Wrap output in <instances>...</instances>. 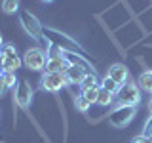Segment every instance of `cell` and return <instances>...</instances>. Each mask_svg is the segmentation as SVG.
I'll return each mask as SVG.
<instances>
[{
    "label": "cell",
    "instance_id": "6da1fadb",
    "mask_svg": "<svg viewBox=\"0 0 152 143\" xmlns=\"http://www.w3.org/2000/svg\"><path fill=\"white\" fill-rule=\"evenodd\" d=\"M44 38H46L48 44L61 48L63 52H70V54H78V55H84V57H86V50H84V48L80 46L72 36L65 35V32L57 31V29L44 27Z\"/></svg>",
    "mask_w": 152,
    "mask_h": 143
},
{
    "label": "cell",
    "instance_id": "7a4b0ae2",
    "mask_svg": "<svg viewBox=\"0 0 152 143\" xmlns=\"http://www.w3.org/2000/svg\"><path fill=\"white\" fill-rule=\"evenodd\" d=\"M19 23H21V27L25 29L27 35L31 38H34L36 42L46 40L44 38V27L40 25L38 17L34 15V13H31L28 10H19Z\"/></svg>",
    "mask_w": 152,
    "mask_h": 143
},
{
    "label": "cell",
    "instance_id": "3957f363",
    "mask_svg": "<svg viewBox=\"0 0 152 143\" xmlns=\"http://www.w3.org/2000/svg\"><path fill=\"white\" fill-rule=\"evenodd\" d=\"M116 103L118 105H126V107H137L141 103V88L137 86V82H131L127 80L126 84L120 86L116 94Z\"/></svg>",
    "mask_w": 152,
    "mask_h": 143
},
{
    "label": "cell",
    "instance_id": "277c9868",
    "mask_svg": "<svg viewBox=\"0 0 152 143\" xmlns=\"http://www.w3.org/2000/svg\"><path fill=\"white\" fill-rule=\"evenodd\" d=\"M23 59L17 55L13 44H4L0 50V73H17Z\"/></svg>",
    "mask_w": 152,
    "mask_h": 143
},
{
    "label": "cell",
    "instance_id": "5b68a950",
    "mask_svg": "<svg viewBox=\"0 0 152 143\" xmlns=\"http://www.w3.org/2000/svg\"><path fill=\"white\" fill-rule=\"evenodd\" d=\"M48 63V52L42 48H28L23 55V65L31 71H42Z\"/></svg>",
    "mask_w": 152,
    "mask_h": 143
},
{
    "label": "cell",
    "instance_id": "8992f818",
    "mask_svg": "<svg viewBox=\"0 0 152 143\" xmlns=\"http://www.w3.org/2000/svg\"><path fill=\"white\" fill-rule=\"evenodd\" d=\"M137 107H126V105H118L114 111L108 114V122L114 128H126L133 118H135Z\"/></svg>",
    "mask_w": 152,
    "mask_h": 143
},
{
    "label": "cell",
    "instance_id": "52a82bcc",
    "mask_svg": "<svg viewBox=\"0 0 152 143\" xmlns=\"http://www.w3.org/2000/svg\"><path fill=\"white\" fill-rule=\"evenodd\" d=\"M32 95H34V90L32 86L27 82V80H19L15 86V94H13V99L23 111H28L32 105Z\"/></svg>",
    "mask_w": 152,
    "mask_h": 143
},
{
    "label": "cell",
    "instance_id": "ba28073f",
    "mask_svg": "<svg viewBox=\"0 0 152 143\" xmlns=\"http://www.w3.org/2000/svg\"><path fill=\"white\" fill-rule=\"evenodd\" d=\"M69 84L63 73H44L40 78V90L44 92H59Z\"/></svg>",
    "mask_w": 152,
    "mask_h": 143
},
{
    "label": "cell",
    "instance_id": "9c48e42d",
    "mask_svg": "<svg viewBox=\"0 0 152 143\" xmlns=\"http://www.w3.org/2000/svg\"><path fill=\"white\" fill-rule=\"evenodd\" d=\"M107 76H110L118 86H122V84H126L127 80H129V69H127L124 63H114L112 67H108Z\"/></svg>",
    "mask_w": 152,
    "mask_h": 143
},
{
    "label": "cell",
    "instance_id": "30bf717a",
    "mask_svg": "<svg viewBox=\"0 0 152 143\" xmlns=\"http://www.w3.org/2000/svg\"><path fill=\"white\" fill-rule=\"evenodd\" d=\"M86 74H88V71L84 69V67H78V65H69V69H66V80H69V84H82Z\"/></svg>",
    "mask_w": 152,
    "mask_h": 143
},
{
    "label": "cell",
    "instance_id": "8fae6325",
    "mask_svg": "<svg viewBox=\"0 0 152 143\" xmlns=\"http://www.w3.org/2000/svg\"><path fill=\"white\" fill-rule=\"evenodd\" d=\"M69 63H66L65 57H57V59H48V63L44 67V73H66Z\"/></svg>",
    "mask_w": 152,
    "mask_h": 143
},
{
    "label": "cell",
    "instance_id": "7c38bea8",
    "mask_svg": "<svg viewBox=\"0 0 152 143\" xmlns=\"http://www.w3.org/2000/svg\"><path fill=\"white\" fill-rule=\"evenodd\" d=\"M137 86L142 90V92L152 94V71H142L137 78Z\"/></svg>",
    "mask_w": 152,
    "mask_h": 143
},
{
    "label": "cell",
    "instance_id": "4fadbf2b",
    "mask_svg": "<svg viewBox=\"0 0 152 143\" xmlns=\"http://www.w3.org/2000/svg\"><path fill=\"white\" fill-rule=\"evenodd\" d=\"M99 86H101V78L97 76V73H88L84 82L80 84V88L86 90V88H99Z\"/></svg>",
    "mask_w": 152,
    "mask_h": 143
},
{
    "label": "cell",
    "instance_id": "5bb4252c",
    "mask_svg": "<svg viewBox=\"0 0 152 143\" xmlns=\"http://www.w3.org/2000/svg\"><path fill=\"white\" fill-rule=\"evenodd\" d=\"M114 97L116 95L110 94L108 90H104V88H99V95H97V105H101V107H108L112 101H114Z\"/></svg>",
    "mask_w": 152,
    "mask_h": 143
},
{
    "label": "cell",
    "instance_id": "9a60e30c",
    "mask_svg": "<svg viewBox=\"0 0 152 143\" xmlns=\"http://www.w3.org/2000/svg\"><path fill=\"white\" fill-rule=\"evenodd\" d=\"M19 0H2V12L8 13V15H13V13H19Z\"/></svg>",
    "mask_w": 152,
    "mask_h": 143
},
{
    "label": "cell",
    "instance_id": "2e32d148",
    "mask_svg": "<svg viewBox=\"0 0 152 143\" xmlns=\"http://www.w3.org/2000/svg\"><path fill=\"white\" fill-rule=\"evenodd\" d=\"M101 88H104V90H108L110 94H114L116 95L118 94V90H120V86H118L114 80L110 78V76H104V78H101Z\"/></svg>",
    "mask_w": 152,
    "mask_h": 143
},
{
    "label": "cell",
    "instance_id": "e0dca14e",
    "mask_svg": "<svg viewBox=\"0 0 152 143\" xmlns=\"http://www.w3.org/2000/svg\"><path fill=\"white\" fill-rule=\"evenodd\" d=\"M74 107L78 109L80 113H86V111H89V107H91V103H89L88 99H86L84 95L80 94V95H76V97H74Z\"/></svg>",
    "mask_w": 152,
    "mask_h": 143
},
{
    "label": "cell",
    "instance_id": "ac0fdd59",
    "mask_svg": "<svg viewBox=\"0 0 152 143\" xmlns=\"http://www.w3.org/2000/svg\"><path fill=\"white\" fill-rule=\"evenodd\" d=\"M101 88V86H99ZM99 88H86V90H82V95L86 99H88L89 103H97V95H99Z\"/></svg>",
    "mask_w": 152,
    "mask_h": 143
},
{
    "label": "cell",
    "instance_id": "d6986e66",
    "mask_svg": "<svg viewBox=\"0 0 152 143\" xmlns=\"http://www.w3.org/2000/svg\"><path fill=\"white\" fill-rule=\"evenodd\" d=\"M2 78H4V82H6V88H15L17 86V76L15 73H2Z\"/></svg>",
    "mask_w": 152,
    "mask_h": 143
},
{
    "label": "cell",
    "instance_id": "ffe728a7",
    "mask_svg": "<svg viewBox=\"0 0 152 143\" xmlns=\"http://www.w3.org/2000/svg\"><path fill=\"white\" fill-rule=\"evenodd\" d=\"M48 59H57V57H63L65 55V52L61 50V48H57V46H48Z\"/></svg>",
    "mask_w": 152,
    "mask_h": 143
},
{
    "label": "cell",
    "instance_id": "44dd1931",
    "mask_svg": "<svg viewBox=\"0 0 152 143\" xmlns=\"http://www.w3.org/2000/svg\"><path fill=\"white\" fill-rule=\"evenodd\" d=\"M142 133H145L146 137H150V136H152V114H150L148 120H146V124H145V132H142Z\"/></svg>",
    "mask_w": 152,
    "mask_h": 143
},
{
    "label": "cell",
    "instance_id": "7402d4cb",
    "mask_svg": "<svg viewBox=\"0 0 152 143\" xmlns=\"http://www.w3.org/2000/svg\"><path fill=\"white\" fill-rule=\"evenodd\" d=\"M131 143H152V139H150V137H146L145 133H141V136H137Z\"/></svg>",
    "mask_w": 152,
    "mask_h": 143
},
{
    "label": "cell",
    "instance_id": "603a6c76",
    "mask_svg": "<svg viewBox=\"0 0 152 143\" xmlns=\"http://www.w3.org/2000/svg\"><path fill=\"white\" fill-rule=\"evenodd\" d=\"M6 82H4V78H2V73H0V97L4 95V92H6Z\"/></svg>",
    "mask_w": 152,
    "mask_h": 143
},
{
    "label": "cell",
    "instance_id": "cb8c5ba5",
    "mask_svg": "<svg viewBox=\"0 0 152 143\" xmlns=\"http://www.w3.org/2000/svg\"><path fill=\"white\" fill-rule=\"evenodd\" d=\"M2 46H4V38H2V35H0V50H2Z\"/></svg>",
    "mask_w": 152,
    "mask_h": 143
},
{
    "label": "cell",
    "instance_id": "d4e9b609",
    "mask_svg": "<svg viewBox=\"0 0 152 143\" xmlns=\"http://www.w3.org/2000/svg\"><path fill=\"white\" fill-rule=\"evenodd\" d=\"M148 109H150V113H152V97H150V101H148Z\"/></svg>",
    "mask_w": 152,
    "mask_h": 143
},
{
    "label": "cell",
    "instance_id": "484cf974",
    "mask_svg": "<svg viewBox=\"0 0 152 143\" xmlns=\"http://www.w3.org/2000/svg\"><path fill=\"white\" fill-rule=\"evenodd\" d=\"M40 2H44V4H48V2H53V0H40Z\"/></svg>",
    "mask_w": 152,
    "mask_h": 143
}]
</instances>
